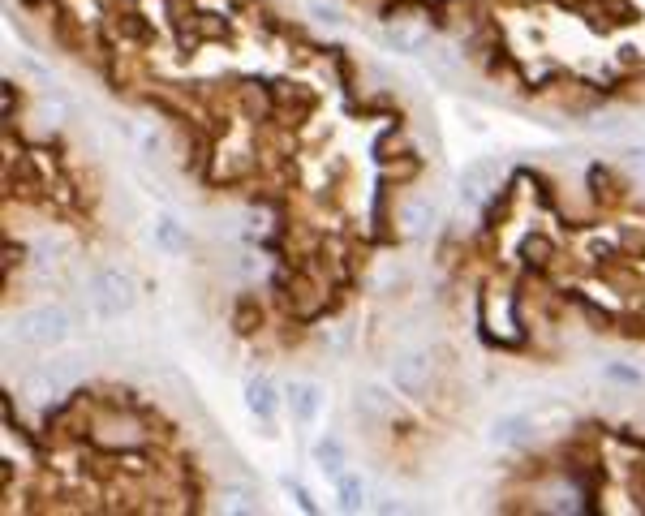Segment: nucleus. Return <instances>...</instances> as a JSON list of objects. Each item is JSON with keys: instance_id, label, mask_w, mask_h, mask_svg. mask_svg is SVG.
Segmentation results:
<instances>
[{"instance_id": "1", "label": "nucleus", "mask_w": 645, "mask_h": 516, "mask_svg": "<svg viewBox=\"0 0 645 516\" xmlns=\"http://www.w3.org/2000/svg\"><path fill=\"white\" fill-rule=\"evenodd\" d=\"M69 332H74V319L65 306H31L9 323V340L18 349H56L69 340Z\"/></svg>"}, {"instance_id": "2", "label": "nucleus", "mask_w": 645, "mask_h": 516, "mask_svg": "<svg viewBox=\"0 0 645 516\" xmlns=\"http://www.w3.org/2000/svg\"><path fill=\"white\" fill-rule=\"evenodd\" d=\"M134 301H138V289L121 267H95L91 271V306H95L99 319H121V314L134 310Z\"/></svg>"}, {"instance_id": "3", "label": "nucleus", "mask_w": 645, "mask_h": 516, "mask_svg": "<svg viewBox=\"0 0 645 516\" xmlns=\"http://www.w3.org/2000/svg\"><path fill=\"white\" fill-rule=\"evenodd\" d=\"M495 181H499V160L495 155H482V160H473L461 177H456V190H461V203L465 207H478L486 194L495 190Z\"/></svg>"}, {"instance_id": "4", "label": "nucleus", "mask_w": 645, "mask_h": 516, "mask_svg": "<svg viewBox=\"0 0 645 516\" xmlns=\"http://www.w3.org/2000/svg\"><path fill=\"white\" fill-rule=\"evenodd\" d=\"M392 383L400 387V392L418 396L422 387L430 383V353H405L400 362L392 366Z\"/></svg>"}, {"instance_id": "5", "label": "nucleus", "mask_w": 645, "mask_h": 516, "mask_svg": "<svg viewBox=\"0 0 645 516\" xmlns=\"http://www.w3.org/2000/svg\"><path fill=\"white\" fill-rule=\"evenodd\" d=\"M289 409L301 426H314L323 413V387L319 383H289Z\"/></svg>"}, {"instance_id": "6", "label": "nucleus", "mask_w": 645, "mask_h": 516, "mask_svg": "<svg viewBox=\"0 0 645 516\" xmlns=\"http://www.w3.org/2000/svg\"><path fill=\"white\" fill-rule=\"evenodd\" d=\"M276 405H280L276 383H271L267 375H250V379H246V409L254 413L258 422H271V413H276Z\"/></svg>"}, {"instance_id": "7", "label": "nucleus", "mask_w": 645, "mask_h": 516, "mask_svg": "<svg viewBox=\"0 0 645 516\" xmlns=\"http://www.w3.org/2000/svg\"><path fill=\"white\" fill-rule=\"evenodd\" d=\"M314 465H319L332 482L340 478L344 469H349V452H344L340 435H319V439H314Z\"/></svg>"}, {"instance_id": "8", "label": "nucleus", "mask_w": 645, "mask_h": 516, "mask_svg": "<svg viewBox=\"0 0 645 516\" xmlns=\"http://www.w3.org/2000/svg\"><path fill=\"white\" fill-rule=\"evenodd\" d=\"M336 499H340V508L344 512H357L366 504V482H362V473L357 469H344L340 478H336Z\"/></svg>"}, {"instance_id": "9", "label": "nucleus", "mask_w": 645, "mask_h": 516, "mask_svg": "<svg viewBox=\"0 0 645 516\" xmlns=\"http://www.w3.org/2000/svg\"><path fill=\"white\" fill-rule=\"evenodd\" d=\"M529 435V418H521V413H512V418H499L491 430H486V439L495 443V448H508V443H521Z\"/></svg>"}, {"instance_id": "10", "label": "nucleus", "mask_w": 645, "mask_h": 516, "mask_svg": "<svg viewBox=\"0 0 645 516\" xmlns=\"http://www.w3.org/2000/svg\"><path fill=\"white\" fill-rule=\"evenodd\" d=\"M400 220H405L409 233H430V224H435V203H430V198H413Z\"/></svg>"}, {"instance_id": "11", "label": "nucleus", "mask_w": 645, "mask_h": 516, "mask_svg": "<svg viewBox=\"0 0 645 516\" xmlns=\"http://www.w3.org/2000/svg\"><path fill=\"white\" fill-rule=\"evenodd\" d=\"M155 241H160L164 254L185 250V228H181V220H172V215H160V224H155Z\"/></svg>"}, {"instance_id": "12", "label": "nucleus", "mask_w": 645, "mask_h": 516, "mask_svg": "<svg viewBox=\"0 0 645 516\" xmlns=\"http://www.w3.org/2000/svg\"><path fill=\"white\" fill-rule=\"evenodd\" d=\"M48 370H52V379L61 383V387H69L78 375H82V353H65V357H56V362H48Z\"/></svg>"}, {"instance_id": "13", "label": "nucleus", "mask_w": 645, "mask_h": 516, "mask_svg": "<svg viewBox=\"0 0 645 516\" xmlns=\"http://www.w3.org/2000/svg\"><path fill=\"white\" fill-rule=\"evenodd\" d=\"M31 254H35V263H43V267H52L56 258L65 254V241H61V237H52V233H43V237H35V246H31Z\"/></svg>"}, {"instance_id": "14", "label": "nucleus", "mask_w": 645, "mask_h": 516, "mask_svg": "<svg viewBox=\"0 0 645 516\" xmlns=\"http://www.w3.org/2000/svg\"><path fill=\"white\" fill-rule=\"evenodd\" d=\"M387 39H392L396 48H405V52L426 48V35H422V31H387Z\"/></svg>"}, {"instance_id": "15", "label": "nucleus", "mask_w": 645, "mask_h": 516, "mask_svg": "<svg viewBox=\"0 0 645 516\" xmlns=\"http://www.w3.org/2000/svg\"><path fill=\"white\" fill-rule=\"evenodd\" d=\"M607 379H615V383H641V370H633V366H620V362H611L607 366Z\"/></svg>"}, {"instance_id": "16", "label": "nucleus", "mask_w": 645, "mask_h": 516, "mask_svg": "<svg viewBox=\"0 0 645 516\" xmlns=\"http://www.w3.org/2000/svg\"><path fill=\"white\" fill-rule=\"evenodd\" d=\"M624 164L637 172V177H645V147H633V151H624Z\"/></svg>"}, {"instance_id": "17", "label": "nucleus", "mask_w": 645, "mask_h": 516, "mask_svg": "<svg viewBox=\"0 0 645 516\" xmlns=\"http://www.w3.org/2000/svg\"><path fill=\"white\" fill-rule=\"evenodd\" d=\"M310 18L314 22H323V26H336L340 18H336V9H327V5H310Z\"/></svg>"}, {"instance_id": "18", "label": "nucleus", "mask_w": 645, "mask_h": 516, "mask_svg": "<svg viewBox=\"0 0 645 516\" xmlns=\"http://www.w3.org/2000/svg\"><path fill=\"white\" fill-rule=\"evenodd\" d=\"M224 508H228V512H241V508L250 512V508H254V499H250V495L241 499V491H228V504H224Z\"/></svg>"}]
</instances>
